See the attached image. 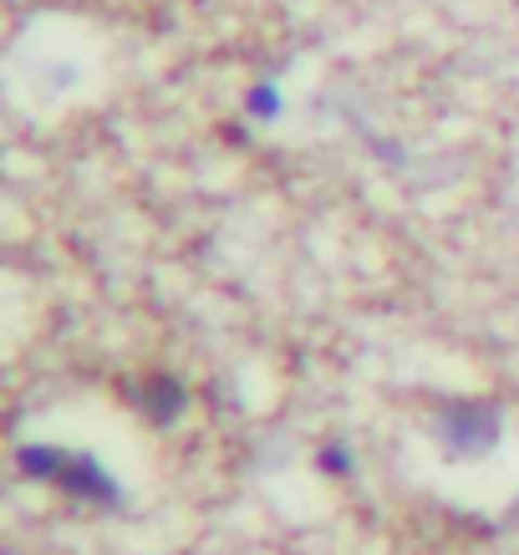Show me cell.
<instances>
[{
    "mask_svg": "<svg viewBox=\"0 0 519 555\" xmlns=\"http://www.w3.org/2000/svg\"><path fill=\"white\" fill-rule=\"evenodd\" d=\"M16 469L36 485H51L67 500L102 509H122V485L113 479V469L102 464L92 449H62V443H21Z\"/></svg>",
    "mask_w": 519,
    "mask_h": 555,
    "instance_id": "cell-1",
    "label": "cell"
},
{
    "mask_svg": "<svg viewBox=\"0 0 519 555\" xmlns=\"http://www.w3.org/2000/svg\"><path fill=\"white\" fill-rule=\"evenodd\" d=\"M438 443L449 459H484L499 443V408L494 403H449L438 413Z\"/></svg>",
    "mask_w": 519,
    "mask_h": 555,
    "instance_id": "cell-2",
    "label": "cell"
},
{
    "mask_svg": "<svg viewBox=\"0 0 519 555\" xmlns=\"http://www.w3.org/2000/svg\"><path fill=\"white\" fill-rule=\"evenodd\" d=\"M138 403H143V413H148L153 423H173L179 413H184V383L158 372V377H148V383H143Z\"/></svg>",
    "mask_w": 519,
    "mask_h": 555,
    "instance_id": "cell-3",
    "label": "cell"
},
{
    "mask_svg": "<svg viewBox=\"0 0 519 555\" xmlns=\"http://www.w3.org/2000/svg\"><path fill=\"white\" fill-rule=\"evenodd\" d=\"M316 469L326 474V479H352L356 459H352V449H347L341 438H332V443H321L316 449Z\"/></svg>",
    "mask_w": 519,
    "mask_h": 555,
    "instance_id": "cell-4",
    "label": "cell"
},
{
    "mask_svg": "<svg viewBox=\"0 0 519 555\" xmlns=\"http://www.w3.org/2000/svg\"><path fill=\"white\" fill-rule=\"evenodd\" d=\"M245 113H250L255 122H275V118H281V87H275V82L250 87V98H245Z\"/></svg>",
    "mask_w": 519,
    "mask_h": 555,
    "instance_id": "cell-5",
    "label": "cell"
},
{
    "mask_svg": "<svg viewBox=\"0 0 519 555\" xmlns=\"http://www.w3.org/2000/svg\"><path fill=\"white\" fill-rule=\"evenodd\" d=\"M515 515H519V505H515Z\"/></svg>",
    "mask_w": 519,
    "mask_h": 555,
    "instance_id": "cell-6",
    "label": "cell"
}]
</instances>
